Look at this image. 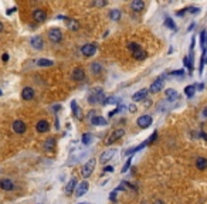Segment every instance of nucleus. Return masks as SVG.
Wrapping results in <instances>:
<instances>
[{"mask_svg": "<svg viewBox=\"0 0 207 204\" xmlns=\"http://www.w3.org/2000/svg\"><path fill=\"white\" fill-rule=\"evenodd\" d=\"M44 148L47 149V150H51V149L56 148V140L53 139V138H48L46 142H44Z\"/></svg>", "mask_w": 207, "mask_h": 204, "instance_id": "nucleus-29", "label": "nucleus"}, {"mask_svg": "<svg viewBox=\"0 0 207 204\" xmlns=\"http://www.w3.org/2000/svg\"><path fill=\"white\" fill-rule=\"evenodd\" d=\"M80 204H85V203H80Z\"/></svg>", "mask_w": 207, "mask_h": 204, "instance_id": "nucleus-49", "label": "nucleus"}, {"mask_svg": "<svg viewBox=\"0 0 207 204\" xmlns=\"http://www.w3.org/2000/svg\"><path fill=\"white\" fill-rule=\"evenodd\" d=\"M165 92H166V97H167V99H169V101H174V99L177 98V92H176L174 89H172V88L166 89Z\"/></svg>", "mask_w": 207, "mask_h": 204, "instance_id": "nucleus-26", "label": "nucleus"}, {"mask_svg": "<svg viewBox=\"0 0 207 204\" xmlns=\"http://www.w3.org/2000/svg\"><path fill=\"white\" fill-rule=\"evenodd\" d=\"M91 71H92V74H99L101 71H102V65L99 64V62H92L91 64Z\"/></svg>", "mask_w": 207, "mask_h": 204, "instance_id": "nucleus-28", "label": "nucleus"}, {"mask_svg": "<svg viewBox=\"0 0 207 204\" xmlns=\"http://www.w3.org/2000/svg\"><path fill=\"white\" fill-rule=\"evenodd\" d=\"M2 58H3V61H5V62H6V61L9 60V54H6V53H5V54H3V57H2Z\"/></svg>", "mask_w": 207, "mask_h": 204, "instance_id": "nucleus-44", "label": "nucleus"}, {"mask_svg": "<svg viewBox=\"0 0 207 204\" xmlns=\"http://www.w3.org/2000/svg\"><path fill=\"white\" fill-rule=\"evenodd\" d=\"M104 172H105V173H111V172H113V167H112V166H107L105 169H104Z\"/></svg>", "mask_w": 207, "mask_h": 204, "instance_id": "nucleus-40", "label": "nucleus"}, {"mask_svg": "<svg viewBox=\"0 0 207 204\" xmlns=\"http://www.w3.org/2000/svg\"><path fill=\"white\" fill-rule=\"evenodd\" d=\"M75 187H77V179H71L70 181H68V184H67V187H65V194L67 196H70V194H72L74 193V190H75Z\"/></svg>", "mask_w": 207, "mask_h": 204, "instance_id": "nucleus-19", "label": "nucleus"}, {"mask_svg": "<svg viewBox=\"0 0 207 204\" xmlns=\"http://www.w3.org/2000/svg\"><path fill=\"white\" fill-rule=\"evenodd\" d=\"M81 53L84 57H92L97 53V46L95 44H85L81 47Z\"/></svg>", "mask_w": 207, "mask_h": 204, "instance_id": "nucleus-5", "label": "nucleus"}, {"mask_svg": "<svg viewBox=\"0 0 207 204\" xmlns=\"http://www.w3.org/2000/svg\"><path fill=\"white\" fill-rule=\"evenodd\" d=\"M129 111H131V112H135V111H136V107H135V105L132 104L131 107H129Z\"/></svg>", "mask_w": 207, "mask_h": 204, "instance_id": "nucleus-43", "label": "nucleus"}, {"mask_svg": "<svg viewBox=\"0 0 207 204\" xmlns=\"http://www.w3.org/2000/svg\"><path fill=\"white\" fill-rule=\"evenodd\" d=\"M34 97V91L33 88H30V87H26V88L21 91V98H23L24 101H28V99H33Z\"/></svg>", "mask_w": 207, "mask_h": 204, "instance_id": "nucleus-18", "label": "nucleus"}, {"mask_svg": "<svg viewBox=\"0 0 207 204\" xmlns=\"http://www.w3.org/2000/svg\"><path fill=\"white\" fill-rule=\"evenodd\" d=\"M88 187H90V186H88V181H81L80 184L75 187V196L77 197H82V196L88 191Z\"/></svg>", "mask_w": 207, "mask_h": 204, "instance_id": "nucleus-8", "label": "nucleus"}, {"mask_svg": "<svg viewBox=\"0 0 207 204\" xmlns=\"http://www.w3.org/2000/svg\"><path fill=\"white\" fill-rule=\"evenodd\" d=\"M95 164H97V160H95V159H90V160L82 166V169H81V176L84 177V179H88V177L92 174V172H94Z\"/></svg>", "mask_w": 207, "mask_h": 204, "instance_id": "nucleus-2", "label": "nucleus"}, {"mask_svg": "<svg viewBox=\"0 0 207 204\" xmlns=\"http://www.w3.org/2000/svg\"><path fill=\"white\" fill-rule=\"evenodd\" d=\"M155 204H165V201H162V200H156Z\"/></svg>", "mask_w": 207, "mask_h": 204, "instance_id": "nucleus-45", "label": "nucleus"}, {"mask_svg": "<svg viewBox=\"0 0 207 204\" xmlns=\"http://www.w3.org/2000/svg\"><path fill=\"white\" fill-rule=\"evenodd\" d=\"M196 85H187L186 88H184V94H186V97H189V98H192L194 95V92H196Z\"/></svg>", "mask_w": 207, "mask_h": 204, "instance_id": "nucleus-25", "label": "nucleus"}, {"mask_svg": "<svg viewBox=\"0 0 207 204\" xmlns=\"http://www.w3.org/2000/svg\"><path fill=\"white\" fill-rule=\"evenodd\" d=\"M91 140H92V136H91V133H85V135H82V143L84 145H88L91 143Z\"/></svg>", "mask_w": 207, "mask_h": 204, "instance_id": "nucleus-33", "label": "nucleus"}, {"mask_svg": "<svg viewBox=\"0 0 207 204\" xmlns=\"http://www.w3.org/2000/svg\"><path fill=\"white\" fill-rule=\"evenodd\" d=\"M31 46H33V48H36V50H41L43 47H44V41H43V38L40 37V36H34V37L31 38Z\"/></svg>", "mask_w": 207, "mask_h": 204, "instance_id": "nucleus-16", "label": "nucleus"}, {"mask_svg": "<svg viewBox=\"0 0 207 204\" xmlns=\"http://www.w3.org/2000/svg\"><path fill=\"white\" fill-rule=\"evenodd\" d=\"M204 64H207V48H204V50H203L202 62H200V68H199V71H200V74L203 72V67H204Z\"/></svg>", "mask_w": 207, "mask_h": 204, "instance_id": "nucleus-30", "label": "nucleus"}, {"mask_svg": "<svg viewBox=\"0 0 207 204\" xmlns=\"http://www.w3.org/2000/svg\"><path fill=\"white\" fill-rule=\"evenodd\" d=\"M109 199H111V200H113V201L116 200V190H115V191H112V193H111V196H109Z\"/></svg>", "mask_w": 207, "mask_h": 204, "instance_id": "nucleus-42", "label": "nucleus"}, {"mask_svg": "<svg viewBox=\"0 0 207 204\" xmlns=\"http://www.w3.org/2000/svg\"><path fill=\"white\" fill-rule=\"evenodd\" d=\"M71 78L74 79V81H82V79L85 78V71H84V68H81V67H78V68H74L72 74H71Z\"/></svg>", "mask_w": 207, "mask_h": 204, "instance_id": "nucleus-10", "label": "nucleus"}, {"mask_svg": "<svg viewBox=\"0 0 207 204\" xmlns=\"http://www.w3.org/2000/svg\"><path fill=\"white\" fill-rule=\"evenodd\" d=\"M71 108H72V112H74V116H75L77 119H82L84 116H82V111H81L80 107H77V102L72 101L71 102Z\"/></svg>", "mask_w": 207, "mask_h": 204, "instance_id": "nucleus-20", "label": "nucleus"}, {"mask_svg": "<svg viewBox=\"0 0 207 204\" xmlns=\"http://www.w3.org/2000/svg\"><path fill=\"white\" fill-rule=\"evenodd\" d=\"M2 94H3V92H2V89H0V95H2Z\"/></svg>", "mask_w": 207, "mask_h": 204, "instance_id": "nucleus-48", "label": "nucleus"}, {"mask_svg": "<svg viewBox=\"0 0 207 204\" xmlns=\"http://www.w3.org/2000/svg\"><path fill=\"white\" fill-rule=\"evenodd\" d=\"M119 104V98L118 97H111V98H107V101L104 105H118Z\"/></svg>", "mask_w": 207, "mask_h": 204, "instance_id": "nucleus-32", "label": "nucleus"}, {"mask_svg": "<svg viewBox=\"0 0 207 204\" xmlns=\"http://www.w3.org/2000/svg\"><path fill=\"white\" fill-rule=\"evenodd\" d=\"M145 7V3L142 2V0H133L131 3V9L135 10V11H142Z\"/></svg>", "mask_w": 207, "mask_h": 204, "instance_id": "nucleus-22", "label": "nucleus"}, {"mask_svg": "<svg viewBox=\"0 0 207 204\" xmlns=\"http://www.w3.org/2000/svg\"><path fill=\"white\" fill-rule=\"evenodd\" d=\"M91 123L94 126H105L107 125V119L105 118H102V116H95V118H92L91 119Z\"/></svg>", "mask_w": 207, "mask_h": 204, "instance_id": "nucleus-24", "label": "nucleus"}, {"mask_svg": "<svg viewBox=\"0 0 207 204\" xmlns=\"http://www.w3.org/2000/svg\"><path fill=\"white\" fill-rule=\"evenodd\" d=\"M37 65L38 67H51L53 61L51 60H46V58H41V60L37 61Z\"/></svg>", "mask_w": 207, "mask_h": 204, "instance_id": "nucleus-31", "label": "nucleus"}, {"mask_svg": "<svg viewBox=\"0 0 207 204\" xmlns=\"http://www.w3.org/2000/svg\"><path fill=\"white\" fill-rule=\"evenodd\" d=\"M36 129H37V132H40V133H44V132H48V129H50V123H48L47 121H40L36 125Z\"/></svg>", "mask_w": 207, "mask_h": 204, "instance_id": "nucleus-17", "label": "nucleus"}, {"mask_svg": "<svg viewBox=\"0 0 207 204\" xmlns=\"http://www.w3.org/2000/svg\"><path fill=\"white\" fill-rule=\"evenodd\" d=\"M11 128H13V130L16 132V133H24L26 132V123H24L23 121H14L13 125H11Z\"/></svg>", "mask_w": 207, "mask_h": 204, "instance_id": "nucleus-11", "label": "nucleus"}, {"mask_svg": "<svg viewBox=\"0 0 207 204\" xmlns=\"http://www.w3.org/2000/svg\"><path fill=\"white\" fill-rule=\"evenodd\" d=\"M203 115H204V116H207V107L204 108V109H203Z\"/></svg>", "mask_w": 207, "mask_h": 204, "instance_id": "nucleus-46", "label": "nucleus"}, {"mask_svg": "<svg viewBox=\"0 0 207 204\" xmlns=\"http://www.w3.org/2000/svg\"><path fill=\"white\" fill-rule=\"evenodd\" d=\"M148 92H149V89H139L138 92H135L133 95H132V101L133 102H138V101H142V99H145L146 95H148Z\"/></svg>", "mask_w": 207, "mask_h": 204, "instance_id": "nucleus-13", "label": "nucleus"}, {"mask_svg": "<svg viewBox=\"0 0 207 204\" xmlns=\"http://www.w3.org/2000/svg\"><path fill=\"white\" fill-rule=\"evenodd\" d=\"M132 57L135 58V60H145L146 57H148V54H146V51L145 50H142V48H139V50H136V51H133L132 53Z\"/></svg>", "mask_w": 207, "mask_h": 204, "instance_id": "nucleus-23", "label": "nucleus"}, {"mask_svg": "<svg viewBox=\"0 0 207 204\" xmlns=\"http://www.w3.org/2000/svg\"><path fill=\"white\" fill-rule=\"evenodd\" d=\"M0 31H3V23L0 21Z\"/></svg>", "mask_w": 207, "mask_h": 204, "instance_id": "nucleus-47", "label": "nucleus"}, {"mask_svg": "<svg viewBox=\"0 0 207 204\" xmlns=\"http://www.w3.org/2000/svg\"><path fill=\"white\" fill-rule=\"evenodd\" d=\"M187 10H190V13H192V14H196V13H199V11H200V9H199V7H190V9H187Z\"/></svg>", "mask_w": 207, "mask_h": 204, "instance_id": "nucleus-39", "label": "nucleus"}, {"mask_svg": "<svg viewBox=\"0 0 207 204\" xmlns=\"http://www.w3.org/2000/svg\"><path fill=\"white\" fill-rule=\"evenodd\" d=\"M0 189H3L6 191H10L14 189V183L10 179H2L0 180Z\"/></svg>", "mask_w": 207, "mask_h": 204, "instance_id": "nucleus-14", "label": "nucleus"}, {"mask_svg": "<svg viewBox=\"0 0 207 204\" xmlns=\"http://www.w3.org/2000/svg\"><path fill=\"white\" fill-rule=\"evenodd\" d=\"M128 48H129V50H131L132 53H133V51L139 50V48H141V46H139V44H138V43H131V44H129V46H128Z\"/></svg>", "mask_w": 207, "mask_h": 204, "instance_id": "nucleus-35", "label": "nucleus"}, {"mask_svg": "<svg viewBox=\"0 0 207 204\" xmlns=\"http://www.w3.org/2000/svg\"><path fill=\"white\" fill-rule=\"evenodd\" d=\"M33 19L37 21V23H44L46 21V19H47V14H46V11L41 9H37L33 11Z\"/></svg>", "mask_w": 207, "mask_h": 204, "instance_id": "nucleus-9", "label": "nucleus"}, {"mask_svg": "<svg viewBox=\"0 0 207 204\" xmlns=\"http://www.w3.org/2000/svg\"><path fill=\"white\" fill-rule=\"evenodd\" d=\"M156 136H158V132H156V130H155V132H153V133L151 135V138H149V139L146 140V143H148V145H151L152 142H153V140L156 139Z\"/></svg>", "mask_w": 207, "mask_h": 204, "instance_id": "nucleus-37", "label": "nucleus"}, {"mask_svg": "<svg viewBox=\"0 0 207 204\" xmlns=\"http://www.w3.org/2000/svg\"><path fill=\"white\" fill-rule=\"evenodd\" d=\"M165 26H166V27H169L170 30H176V26H174L173 20H172V19H169V17H167V19L165 20Z\"/></svg>", "mask_w": 207, "mask_h": 204, "instance_id": "nucleus-34", "label": "nucleus"}, {"mask_svg": "<svg viewBox=\"0 0 207 204\" xmlns=\"http://www.w3.org/2000/svg\"><path fill=\"white\" fill-rule=\"evenodd\" d=\"M64 21H65V26L70 30H72V31H75V30H78L80 28V23L77 21L75 19H71V17H65L64 19Z\"/></svg>", "mask_w": 207, "mask_h": 204, "instance_id": "nucleus-12", "label": "nucleus"}, {"mask_svg": "<svg viewBox=\"0 0 207 204\" xmlns=\"http://www.w3.org/2000/svg\"><path fill=\"white\" fill-rule=\"evenodd\" d=\"M107 98L104 95L102 88H94L88 95V102L90 104H105Z\"/></svg>", "mask_w": 207, "mask_h": 204, "instance_id": "nucleus-1", "label": "nucleus"}, {"mask_svg": "<svg viewBox=\"0 0 207 204\" xmlns=\"http://www.w3.org/2000/svg\"><path fill=\"white\" fill-rule=\"evenodd\" d=\"M163 85H165V81H163L162 78H158L155 82H152L151 88H149V92H153V94L159 92V91L163 89Z\"/></svg>", "mask_w": 207, "mask_h": 204, "instance_id": "nucleus-7", "label": "nucleus"}, {"mask_svg": "<svg viewBox=\"0 0 207 204\" xmlns=\"http://www.w3.org/2000/svg\"><path fill=\"white\" fill-rule=\"evenodd\" d=\"M196 167H197L199 170H206L207 169V159L200 156V158L196 159Z\"/></svg>", "mask_w": 207, "mask_h": 204, "instance_id": "nucleus-21", "label": "nucleus"}, {"mask_svg": "<svg viewBox=\"0 0 207 204\" xmlns=\"http://www.w3.org/2000/svg\"><path fill=\"white\" fill-rule=\"evenodd\" d=\"M109 17H111V20H113V21H118V20L121 19V10H111V13H109Z\"/></svg>", "mask_w": 207, "mask_h": 204, "instance_id": "nucleus-27", "label": "nucleus"}, {"mask_svg": "<svg viewBox=\"0 0 207 204\" xmlns=\"http://www.w3.org/2000/svg\"><path fill=\"white\" fill-rule=\"evenodd\" d=\"M131 159H128L126 160V163H125V164H123V167H122V173H125V172H128V169H129V167H131Z\"/></svg>", "mask_w": 207, "mask_h": 204, "instance_id": "nucleus-36", "label": "nucleus"}, {"mask_svg": "<svg viewBox=\"0 0 207 204\" xmlns=\"http://www.w3.org/2000/svg\"><path fill=\"white\" fill-rule=\"evenodd\" d=\"M94 5H95V6H98V7H102V6L107 5V2H95Z\"/></svg>", "mask_w": 207, "mask_h": 204, "instance_id": "nucleus-41", "label": "nucleus"}, {"mask_svg": "<svg viewBox=\"0 0 207 204\" xmlns=\"http://www.w3.org/2000/svg\"><path fill=\"white\" fill-rule=\"evenodd\" d=\"M123 135H125V130L123 129H115L112 133L109 135L108 139H107V145H112L113 142H116L118 139H121Z\"/></svg>", "mask_w": 207, "mask_h": 204, "instance_id": "nucleus-4", "label": "nucleus"}, {"mask_svg": "<svg viewBox=\"0 0 207 204\" xmlns=\"http://www.w3.org/2000/svg\"><path fill=\"white\" fill-rule=\"evenodd\" d=\"M48 38L51 43H60L62 40V33L60 28H51L48 30Z\"/></svg>", "mask_w": 207, "mask_h": 204, "instance_id": "nucleus-3", "label": "nucleus"}, {"mask_svg": "<svg viewBox=\"0 0 207 204\" xmlns=\"http://www.w3.org/2000/svg\"><path fill=\"white\" fill-rule=\"evenodd\" d=\"M183 74H184L183 70H177V71H172V72H169V75H180V77H182Z\"/></svg>", "mask_w": 207, "mask_h": 204, "instance_id": "nucleus-38", "label": "nucleus"}, {"mask_svg": "<svg viewBox=\"0 0 207 204\" xmlns=\"http://www.w3.org/2000/svg\"><path fill=\"white\" fill-rule=\"evenodd\" d=\"M113 155H115V149H109V150H105V152L101 155V158H99V160H101V163H107L109 162L111 159L113 158Z\"/></svg>", "mask_w": 207, "mask_h": 204, "instance_id": "nucleus-15", "label": "nucleus"}, {"mask_svg": "<svg viewBox=\"0 0 207 204\" xmlns=\"http://www.w3.org/2000/svg\"><path fill=\"white\" fill-rule=\"evenodd\" d=\"M138 125H139V128H142V129L149 128V126L152 125V116H149V115L139 116V118H138Z\"/></svg>", "mask_w": 207, "mask_h": 204, "instance_id": "nucleus-6", "label": "nucleus"}]
</instances>
